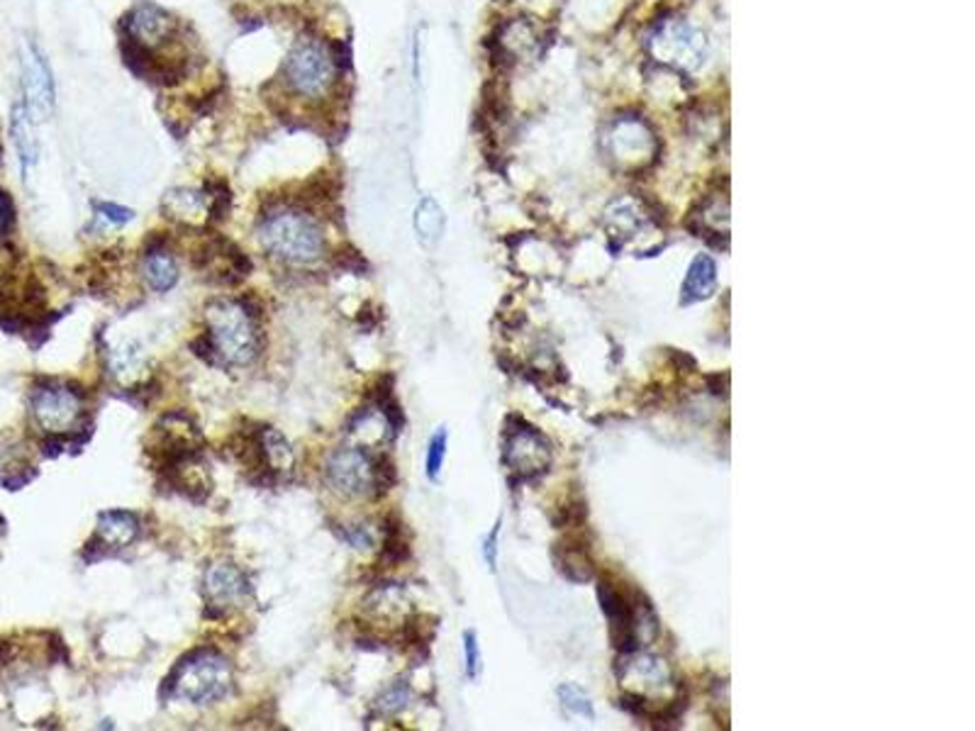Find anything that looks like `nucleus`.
Here are the masks:
<instances>
[{"mask_svg":"<svg viewBox=\"0 0 975 731\" xmlns=\"http://www.w3.org/2000/svg\"><path fill=\"white\" fill-rule=\"evenodd\" d=\"M259 242L286 264H312L324 254V235L314 217L298 207H276L259 223Z\"/></svg>","mask_w":975,"mask_h":731,"instance_id":"f257e3e1","label":"nucleus"},{"mask_svg":"<svg viewBox=\"0 0 975 731\" xmlns=\"http://www.w3.org/2000/svg\"><path fill=\"white\" fill-rule=\"evenodd\" d=\"M233 666L223 654L201 649L183 656L174 671L166 675L164 695L181 697L193 705H210L233 691Z\"/></svg>","mask_w":975,"mask_h":731,"instance_id":"f03ea898","label":"nucleus"},{"mask_svg":"<svg viewBox=\"0 0 975 731\" xmlns=\"http://www.w3.org/2000/svg\"><path fill=\"white\" fill-rule=\"evenodd\" d=\"M342 61L328 41L318 37H300L283 61V81L293 96L302 100L328 98L337 83Z\"/></svg>","mask_w":975,"mask_h":731,"instance_id":"7ed1b4c3","label":"nucleus"},{"mask_svg":"<svg viewBox=\"0 0 975 731\" xmlns=\"http://www.w3.org/2000/svg\"><path fill=\"white\" fill-rule=\"evenodd\" d=\"M207 337L217 361L247 366L259 357L257 317L239 300H213L205 305Z\"/></svg>","mask_w":975,"mask_h":731,"instance_id":"20e7f679","label":"nucleus"},{"mask_svg":"<svg viewBox=\"0 0 975 731\" xmlns=\"http://www.w3.org/2000/svg\"><path fill=\"white\" fill-rule=\"evenodd\" d=\"M649 55L664 67L695 71L708 57V41L705 35L686 20L668 17L649 35Z\"/></svg>","mask_w":975,"mask_h":731,"instance_id":"39448f33","label":"nucleus"},{"mask_svg":"<svg viewBox=\"0 0 975 731\" xmlns=\"http://www.w3.org/2000/svg\"><path fill=\"white\" fill-rule=\"evenodd\" d=\"M603 146L610 159L625 171L644 169L656 156V134L644 120L620 118L607 124Z\"/></svg>","mask_w":975,"mask_h":731,"instance_id":"423d86ee","label":"nucleus"},{"mask_svg":"<svg viewBox=\"0 0 975 731\" xmlns=\"http://www.w3.org/2000/svg\"><path fill=\"white\" fill-rule=\"evenodd\" d=\"M328 483L340 498L359 500L376 495V462L356 446H344L328 462Z\"/></svg>","mask_w":975,"mask_h":731,"instance_id":"0eeeda50","label":"nucleus"},{"mask_svg":"<svg viewBox=\"0 0 975 731\" xmlns=\"http://www.w3.org/2000/svg\"><path fill=\"white\" fill-rule=\"evenodd\" d=\"M33 417L47 434H73L83 417V393L71 385H45L33 395Z\"/></svg>","mask_w":975,"mask_h":731,"instance_id":"6e6552de","label":"nucleus"},{"mask_svg":"<svg viewBox=\"0 0 975 731\" xmlns=\"http://www.w3.org/2000/svg\"><path fill=\"white\" fill-rule=\"evenodd\" d=\"M506 464L510 466L512 474L522 478L544 474L551 464V446L547 436H542L534 427L524 422H520V427H508Z\"/></svg>","mask_w":975,"mask_h":731,"instance_id":"1a4fd4ad","label":"nucleus"},{"mask_svg":"<svg viewBox=\"0 0 975 731\" xmlns=\"http://www.w3.org/2000/svg\"><path fill=\"white\" fill-rule=\"evenodd\" d=\"M23 91L29 118L35 122L49 120L55 110V79L35 41H25L23 47Z\"/></svg>","mask_w":975,"mask_h":731,"instance_id":"9d476101","label":"nucleus"},{"mask_svg":"<svg viewBox=\"0 0 975 731\" xmlns=\"http://www.w3.org/2000/svg\"><path fill=\"white\" fill-rule=\"evenodd\" d=\"M249 592V583L245 578V573L239 571L235 563H213L205 571V598H207V610L205 618L210 620H219L227 614V608L233 604H239Z\"/></svg>","mask_w":975,"mask_h":731,"instance_id":"9b49d317","label":"nucleus"},{"mask_svg":"<svg viewBox=\"0 0 975 731\" xmlns=\"http://www.w3.org/2000/svg\"><path fill=\"white\" fill-rule=\"evenodd\" d=\"M176 35V20L154 3H142L128 15V39L146 49L162 47Z\"/></svg>","mask_w":975,"mask_h":731,"instance_id":"f8f14e48","label":"nucleus"},{"mask_svg":"<svg viewBox=\"0 0 975 731\" xmlns=\"http://www.w3.org/2000/svg\"><path fill=\"white\" fill-rule=\"evenodd\" d=\"M498 47L502 55L510 57L512 61H527L537 55L542 47L539 27L524 17L512 20V23L500 29Z\"/></svg>","mask_w":975,"mask_h":731,"instance_id":"ddd939ff","label":"nucleus"},{"mask_svg":"<svg viewBox=\"0 0 975 731\" xmlns=\"http://www.w3.org/2000/svg\"><path fill=\"white\" fill-rule=\"evenodd\" d=\"M142 278L156 292H169L178 284V264L164 242L146 247L142 259Z\"/></svg>","mask_w":975,"mask_h":731,"instance_id":"4468645a","label":"nucleus"},{"mask_svg":"<svg viewBox=\"0 0 975 731\" xmlns=\"http://www.w3.org/2000/svg\"><path fill=\"white\" fill-rule=\"evenodd\" d=\"M138 537H140V519L134 517L132 512L110 510V512H103V515L98 517L96 539L105 549H108V553L130 547Z\"/></svg>","mask_w":975,"mask_h":731,"instance_id":"2eb2a0df","label":"nucleus"},{"mask_svg":"<svg viewBox=\"0 0 975 731\" xmlns=\"http://www.w3.org/2000/svg\"><path fill=\"white\" fill-rule=\"evenodd\" d=\"M715 286H717L715 261L708 254H700L688 268L683 288H680V302H683V305H693L698 300H705L715 292Z\"/></svg>","mask_w":975,"mask_h":731,"instance_id":"dca6fc26","label":"nucleus"},{"mask_svg":"<svg viewBox=\"0 0 975 731\" xmlns=\"http://www.w3.org/2000/svg\"><path fill=\"white\" fill-rule=\"evenodd\" d=\"M10 132H13L20 166H23V173L27 176L29 171H33V166L37 164L39 146H37V137H35V120L29 118L25 106L13 108V118H10Z\"/></svg>","mask_w":975,"mask_h":731,"instance_id":"f3484780","label":"nucleus"},{"mask_svg":"<svg viewBox=\"0 0 975 731\" xmlns=\"http://www.w3.org/2000/svg\"><path fill=\"white\" fill-rule=\"evenodd\" d=\"M162 211L176 223H195L198 217H207V195L188 188H174L164 195Z\"/></svg>","mask_w":975,"mask_h":731,"instance_id":"a211bd4d","label":"nucleus"},{"mask_svg":"<svg viewBox=\"0 0 975 731\" xmlns=\"http://www.w3.org/2000/svg\"><path fill=\"white\" fill-rule=\"evenodd\" d=\"M257 439H259L261 456H264L266 471L271 476L276 478L283 471H290L293 452H290V444L286 442V436L276 432L274 427H261V430H257Z\"/></svg>","mask_w":975,"mask_h":731,"instance_id":"6ab92c4d","label":"nucleus"},{"mask_svg":"<svg viewBox=\"0 0 975 731\" xmlns=\"http://www.w3.org/2000/svg\"><path fill=\"white\" fill-rule=\"evenodd\" d=\"M415 232L423 244H435L444 232V211L435 197H425L415 211Z\"/></svg>","mask_w":975,"mask_h":731,"instance_id":"aec40b11","label":"nucleus"},{"mask_svg":"<svg viewBox=\"0 0 975 731\" xmlns=\"http://www.w3.org/2000/svg\"><path fill=\"white\" fill-rule=\"evenodd\" d=\"M559 697H561V703H563L566 712L579 715V717H585V719H593V717H595L591 699L585 697L575 685H561V687H559Z\"/></svg>","mask_w":975,"mask_h":731,"instance_id":"412c9836","label":"nucleus"},{"mask_svg":"<svg viewBox=\"0 0 975 731\" xmlns=\"http://www.w3.org/2000/svg\"><path fill=\"white\" fill-rule=\"evenodd\" d=\"M407 697H411V691H407V685L395 683L393 687H388V691L379 697V703H376V709H379V715H395V712H401V709L407 705Z\"/></svg>","mask_w":975,"mask_h":731,"instance_id":"4be33fe9","label":"nucleus"},{"mask_svg":"<svg viewBox=\"0 0 975 731\" xmlns=\"http://www.w3.org/2000/svg\"><path fill=\"white\" fill-rule=\"evenodd\" d=\"M444 456H447V432L442 430L432 436V442H429V452H427V476L432 480L439 478Z\"/></svg>","mask_w":975,"mask_h":731,"instance_id":"5701e85b","label":"nucleus"},{"mask_svg":"<svg viewBox=\"0 0 975 731\" xmlns=\"http://www.w3.org/2000/svg\"><path fill=\"white\" fill-rule=\"evenodd\" d=\"M464 649H466V673L468 678H478L480 673V651L474 632H466L464 636Z\"/></svg>","mask_w":975,"mask_h":731,"instance_id":"b1692460","label":"nucleus"},{"mask_svg":"<svg viewBox=\"0 0 975 731\" xmlns=\"http://www.w3.org/2000/svg\"><path fill=\"white\" fill-rule=\"evenodd\" d=\"M96 213H98V217L110 219V223H115V225H124L134 217V213L128 211V207H120L112 203H96Z\"/></svg>","mask_w":975,"mask_h":731,"instance_id":"393cba45","label":"nucleus"},{"mask_svg":"<svg viewBox=\"0 0 975 731\" xmlns=\"http://www.w3.org/2000/svg\"><path fill=\"white\" fill-rule=\"evenodd\" d=\"M49 661H64V663H69V649H67V644L59 639V636H55V639L49 642Z\"/></svg>","mask_w":975,"mask_h":731,"instance_id":"a878e982","label":"nucleus"},{"mask_svg":"<svg viewBox=\"0 0 975 731\" xmlns=\"http://www.w3.org/2000/svg\"><path fill=\"white\" fill-rule=\"evenodd\" d=\"M15 656V644L10 639H0V668L8 666Z\"/></svg>","mask_w":975,"mask_h":731,"instance_id":"bb28decb","label":"nucleus"},{"mask_svg":"<svg viewBox=\"0 0 975 731\" xmlns=\"http://www.w3.org/2000/svg\"><path fill=\"white\" fill-rule=\"evenodd\" d=\"M496 539H498V527L492 529V535H490L488 544H486V556H488L490 568H496Z\"/></svg>","mask_w":975,"mask_h":731,"instance_id":"cd10ccee","label":"nucleus"},{"mask_svg":"<svg viewBox=\"0 0 975 731\" xmlns=\"http://www.w3.org/2000/svg\"><path fill=\"white\" fill-rule=\"evenodd\" d=\"M0 235H3V219H0Z\"/></svg>","mask_w":975,"mask_h":731,"instance_id":"c85d7f7f","label":"nucleus"}]
</instances>
